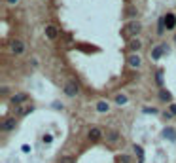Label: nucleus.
<instances>
[{"label": "nucleus", "instance_id": "nucleus-1", "mask_svg": "<svg viewBox=\"0 0 176 163\" xmlns=\"http://www.w3.org/2000/svg\"><path fill=\"white\" fill-rule=\"evenodd\" d=\"M63 89H64V93H66L68 97H76L78 95V84L76 82H66Z\"/></svg>", "mask_w": 176, "mask_h": 163}, {"label": "nucleus", "instance_id": "nucleus-2", "mask_svg": "<svg viewBox=\"0 0 176 163\" xmlns=\"http://www.w3.org/2000/svg\"><path fill=\"white\" fill-rule=\"evenodd\" d=\"M12 51H13V55H21V53L25 51L23 40H13V42H12Z\"/></svg>", "mask_w": 176, "mask_h": 163}, {"label": "nucleus", "instance_id": "nucleus-3", "mask_svg": "<svg viewBox=\"0 0 176 163\" xmlns=\"http://www.w3.org/2000/svg\"><path fill=\"white\" fill-rule=\"evenodd\" d=\"M163 19H165V27H167L169 31H172V29L176 27V15H174V13H167Z\"/></svg>", "mask_w": 176, "mask_h": 163}, {"label": "nucleus", "instance_id": "nucleus-4", "mask_svg": "<svg viewBox=\"0 0 176 163\" xmlns=\"http://www.w3.org/2000/svg\"><path fill=\"white\" fill-rule=\"evenodd\" d=\"M163 51H169V48L167 46H157V48H154V51H152V59H161V55H163Z\"/></svg>", "mask_w": 176, "mask_h": 163}, {"label": "nucleus", "instance_id": "nucleus-5", "mask_svg": "<svg viewBox=\"0 0 176 163\" xmlns=\"http://www.w3.org/2000/svg\"><path fill=\"white\" fill-rule=\"evenodd\" d=\"M0 129L6 131V133L13 131V129H15V120H4V122H2V125H0Z\"/></svg>", "mask_w": 176, "mask_h": 163}, {"label": "nucleus", "instance_id": "nucleus-6", "mask_svg": "<svg viewBox=\"0 0 176 163\" xmlns=\"http://www.w3.org/2000/svg\"><path fill=\"white\" fill-rule=\"evenodd\" d=\"M45 36H47L49 40H55V38L59 36V32H57V29H55L53 25H47V27H45Z\"/></svg>", "mask_w": 176, "mask_h": 163}, {"label": "nucleus", "instance_id": "nucleus-7", "mask_svg": "<svg viewBox=\"0 0 176 163\" xmlns=\"http://www.w3.org/2000/svg\"><path fill=\"white\" fill-rule=\"evenodd\" d=\"M100 137H102V131H100V129H97V127H93L91 131H89V138H91V141H100Z\"/></svg>", "mask_w": 176, "mask_h": 163}, {"label": "nucleus", "instance_id": "nucleus-8", "mask_svg": "<svg viewBox=\"0 0 176 163\" xmlns=\"http://www.w3.org/2000/svg\"><path fill=\"white\" fill-rule=\"evenodd\" d=\"M140 29H142V27H140V23H135V21H133V23H129V27H127L129 34H138V32H140Z\"/></svg>", "mask_w": 176, "mask_h": 163}, {"label": "nucleus", "instance_id": "nucleus-9", "mask_svg": "<svg viewBox=\"0 0 176 163\" xmlns=\"http://www.w3.org/2000/svg\"><path fill=\"white\" fill-rule=\"evenodd\" d=\"M32 110H34L32 104H25V106H21V108L17 110V116H27V114H31Z\"/></svg>", "mask_w": 176, "mask_h": 163}, {"label": "nucleus", "instance_id": "nucleus-10", "mask_svg": "<svg viewBox=\"0 0 176 163\" xmlns=\"http://www.w3.org/2000/svg\"><path fill=\"white\" fill-rule=\"evenodd\" d=\"M163 137L169 138V141H176V131H174L172 127H167V129L163 131Z\"/></svg>", "mask_w": 176, "mask_h": 163}, {"label": "nucleus", "instance_id": "nucleus-11", "mask_svg": "<svg viewBox=\"0 0 176 163\" xmlns=\"http://www.w3.org/2000/svg\"><path fill=\"white\" fill-rule=\"evenodd\" d=\"M23 101H27V95H25V93H17V95L12 97V103L13 104H21Z\"/></svg>", "mask_w": 176, "mask_h": 163}, {"label": "nucleus", "instance_id": "nucleus-12", "mask_svg": "<svg viewBox=\"0 0 176 163\" xmlns=\"http://www.w3.org/2000/svg\"><path fill=\"white\" fill-rule=\"evenodd\" d=\"M140 63H142V61H140V57H138V55H131V57H129V65H131L133 68H138V66H140Z\"/></svg>", "mask_w": 176, "mask_h": 163}, {"label": "nucleus", "instance_id": "nucleus-13", "mask_svg": "<svg viewBox=\"0 0 176 163\" xmlns=\"http://www.w3.org/2000/svg\"><path fill=\"white\" fill-rule=\"evenodd\" d=\"M159 99H161V101H165V103H169V101L172 99V95H170V93H169V91H165V89H161V91H159Z\"/></svg>", "mask_w": 176, "mask_h": 163}, {"label": "nucleus", "instance_id": "nucleus-14", "mask_svg": "<svg viewBox=\"0 0 176 163\" xmlns=\"http://www.w3.org/2000/svg\"><path fill=\"white\" fill-rule=\"evenodd\" d=\"M106 138H108V141H119V133L117 131H108Z\"/></svg>", "mask_w": 176, "mask_h": 163}, {"label": "nucleus", "instance_id": "nucleus-15", "mask_svg": "<svg viewBox=\"0 0 176 163\" xmlns=\"http://www.w3.org/2000/svg\"><path fill=\"white\" fill-rule=\"evenodd\" d=\"M97 110H98V112H108V104H106L104 101H98V103H97Z\"/></svg>", "mask_w": 176, "mask_h": 163}, {"label": "nucleus", "instance_id": "nucleus-16", "mask_svg": "<svg viewBox=\"0 0 176 163\" xmlns=\"http://www.w3.org/2000/svg\"><path fill=\"white\" fill-rule=\"evenodd\" d=\"M116 103L117 104H127V97L125 95H116Z\"/></svg>", "mask_w": 176, "mask_h": 163}, {"label": "nucleus", "instance_id": "nucleus-17", "mask_svg": "<svg viewBox=\"0 0 176 163\" xmlns=\"http://www.w3.org/2000/svg\"><path fill=\"white\" fill-rule=\"evenodd\" d=\"M140 46H142V44H140V40H133V42H131V50L138 51V50H140Z\"/></svg>", "mask_w": 176, "mask_h": 163}, {"label": "nucleus", "instance_id": "nucleus-18", "mask_svg": "<svg viewBox=\"0 0 176 163\" xmlns=\"http://www.w3.org/2000/svg\"><path fill=\"white\" fill-rule=\"evenodd\" d=\"M135 150H136V152H138V159H140V161H138V163H142V161H144V152H142V148H140V146H138V144H136V146H135Z\"/></svg>", "mask_w": 176, "mask_h": 163}, {"label": "nucleus", "instance_id": "nucleus-19", "mask_svg": "<svg viewBox=\"0 0 176 163\" xmlns=\"http://www.w3.org/2000/svg\"><path fill=\"white\" fill-rule=\"evenodd\" d=\"M155 80H157V84H159V85H163V70H157Z\"/></svg>", "mask_w": 176, "mask_h": 163}, {"label": "nucleus", "instance_id": "nucleus-20", "mask_svg": "<svg viewBox=\"0 0 176 163\" xmlns=\"http://www.w3.org/2000/svg\"><path fill=\"white\" fill-rule=\"evenodd\" d=\"M144 112H148V114H157V108H144Z\"/></svg>", "mask_w": 176, "mask_h": 163}, {"label": "nucleus", "instance_id": "nucleus-21", "mask_svg": "<svg viewBox=\"0 0 176 163\" xmlns=\"http://www.w3.org/2000/svg\"><path fill=\"white\" fill-rule=\"evenodd\" d=\"M51 138H53L51 135H44V142H51Z\"/></svg>", "mask_w": 176, "mask_h": 163}, {"label": "nucleus", "instance_id": "nucleus-22", "mask_svg": "<svg viewBox=\"0 0 176 163\" xmlns=\"http://www.w3.org/2000/svg\"><path fill=\"white\" fill-rule=\"evenodd\" d=\"M121 161H123V163H129L131 157H129V156H121Z\"/></svg>", "mask_w": 176, "mask_h": 163}, {"label": "nucleus", "instance_id": "nucleus-23", "mask_svg": "<svg viewBox=\"0 0 176 163\" xmlns=\"http://www.w3.org/2000/svg\"><path fill=\"white\" fill-rule=\"evenodd\" d=\"M170 114H176V104H170Z\"/></svg>", "mask_w": 176, "mask_h": 163}, {"label": "nucleus", "instance_id": "nucleus-24", "mask_svg": "<svg viewBox=\"0 0 176 163\" xmlns=\"http://www.w3.org/2000/svg\"><path fill=\"white\" fill-rule=\"evenodd\" d=\"M63 163H72V159H70V157H64V159H63Z\"/></svg>", "mask_w": 176, "mask_h": 163}, {"label": "nucleus", "instance_id": "nucleus-25", "mask_svg": "<svg viewBox=\"0 0 176 163\" xmlns=\"http://www.w3.org/2000/svg\"><path fill=\"white\" fill-rule=\"evenodd\" d=\"M8 2H10V4H15V2H17V0H8Z\"/></svg>", "mask_w": 176, "mask_h": 163}]
</instances>
